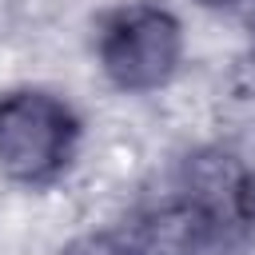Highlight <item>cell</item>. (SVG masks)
<instances>
[{"instance_id":"obj_1","label":"cell","mask_w":255,"mask_h":255,"mask_svg":"<svg viewBox=\"0 0 255 255\" xmlns=\"http://www.w3.org/2000/svg\"><path fill=\"white\" fill-rule=\"evenodd\" d=\"M80 143L72 104L48 88H12L0 96V175L20 187H48L64 175Z\"/></svg>"},{"instance_id":"obj_2","label":"cell","mask_w":255,"mask_h":255,"mask_svg":"<svg viewBox=\"0 0 255 255\" xmlns=\"http://www.w3.org/2000/svg\"><path fill=\"white\" fill-rule=\"evenodd\" d=\"M96 64L128 96L159 92L183 64V24L163 4H124L100 20Z\"/></svg>"},{"instance_id":"obj_3","label":"cell","mask_w":255,"mask_h":255,"mask_svg":"<svg viewBox=\"0 0 255 255\" xmlns=\"http://www.w3.org/2000/svg\"><path fill=\"white\" fill-rule=\"evenodd\" d=\"M175 203L191 219L195 243H235L255 231V171L223 147L195 151L183 163Z\"/></svg>"},{"instance_id":"obj_4","label":"cell","mask_w":255,"mask_h":255,"mask_svg":"<svg viewBox=\"0 0 255 255\" xmlns=\"http://www.w3.org/2000/svg\"><path fill=\"white\" fill-rule=\"evenodd\" d=\"M60 255H139V247L128 235H108V231H88L76 235Z\"/></svg>"}]
</instances>
